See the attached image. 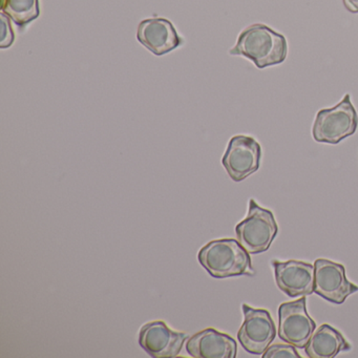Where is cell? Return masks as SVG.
<instances>
[{
	"instance_id": "3957f363",
	"label": "cell",
	"mask_w": 358,
	"mask_h": 358,
	"mask_svg": "<svg viewBox=\"0 0 358 358\" xmlns=\"http://www.w3.org/2000/svg\"><path fill=\"white\" fill-rule=\"evenodd\" d=\"M358 115L351 102L350 94H345L341 102L332 108H322L316 115L312 127L313 139L320 143L336 145L357 131Z\"/></svg>"
},
{
	"instance_id": "2e32d148",
	"label": "cell",
	"mask_w": 358,
	"mask_h": 358,
	"mask_svg": "<svg viewBox=\"0 0 358 358\" xmlns=\"http://www.w3.org/2000/svg\"><path fill=\"white\" fill-rule=\"evenodd\" d=\"M1 24H3V31H1V41H0V48L7 49L10 48L14 41V33L12 30L11 24H10L9 17L5 13H1Z\"/></svg>"
},
{
	"instance_id": "30bf717a",
	"label": "cell",
	"mask_w": 358,
	"mask_h": 358,
	"mask_svg": "<svg viewBox=\"0 0 358 358\" xmlns=\"http://www.w3.org/2000/svg\"><path fill=\"white\" fill-rule=\"evenodd\" d=\"M278 289L290 297L307 296L314 293V266L305 262L290 259L272 261Z\"/></svg>"
},
{
	"instance_id": "6da1fadb",
	"label": "cell",
	"mask_w": 358,
	"mask_h": 358,
	"mask_svg": "<svg viewBox=\"0 0 358 358\" xmlns=\"http://www.w3.org/2000/svg\"><path fill=\"white\" fill-rule=\"evenodd\" d=\"M229 53L248 58L257 69L263 70L286 60L288 43L284 35L278 34L265 24H255L241 33Z\"/></svg>"
},
{
	"instance_id": "4fadbf2b",
	"label": "cell",
	"mask_w": 358,
	"mask_h": 358,
	"mask_svg": "<svg viewBox=\"0 0 358 358\" xmlns=\"http://www.w3.org/2000/svg\"><path fill=\"white\" fill-rule=\"evenodd\" d=\"M310 358H333L341 352L351 350L343 335L328 324L316 329L305 348Z\"/></svg>"
},
{
	"instance_id": "9a60e30c",
	"label": "cell",
	"mask_w": 358,
	"mask_h": 358,
	"mask_svg": "<svg viewBox=\"0 0 358 358\" xmlns=\"http://www.w3.org/2000/svg\"><path fill=\"white\" fill-rule=\"evenodd\" d=\"M262 356L263 358H301L294 345L290 343L289 345L275 343V345H269Z\"/></svg>"
},
{
	"instance_id": "7a4b0ae2",
	"label": "cell",
	"mask_w": 358,
	"mask_h": 358,
	"mask_svg": "<svg viewBox=\"0 0 358 358\" xmlns=\"http://www.w3.org/2000/svg\"><path fill=\"white\" fill-rule=\"evenodd\" d=\"M199 263L215 278L255 275L250 253L234 238L211 241L200 249Z\"/></svg>"
},
{
	"instance_id": "8992f818",
	"label": "cell",
	"mask_w": 358,
	"mask_h": 358,
	"mask_svg": "<svg viewBox=\"0 0 358 358\" xmlns=\"http://www.w3.org/2000/svg\"><path fill=\"white\" fill-rule=\"evenodd\" d=\"M315 328V322L308 314L305 296L278 308V336L285 343L303 349Z\"/></svg>"
},
{
	"instance_id": "ba28073f",
	"label": "cell",
	"mask_w": 358,
	"mask_h": 358,
	"mask_svg": "<svg viewBox=\"0 0 358 358\" xmlns=\"http://www.w3.org/2000/svg\"><path fill=\"white\" fill-rule=\"evenodd\" d=\"M314 293L330 303L341 305L350 295L358 291V286L348 280L341 264L318 259L314 264Z\"/></svg>"
},
{
	"instance_id": "8fae6325",
	"label": "cell",
	"mask_w": 358,
	"mask_h": 358,
	"mask_svg": "<svg viewBox=\"0 0 358 358\" xmlns=\"http://www.w3.org/2000/svg\"><path fill=\"white\" fill-rule=\"evenodd\" d=\"M137 38L141 45L157 56L171 53L183 45L175 27L165 18H150L140 22Z\"/></svg>"
},
{
	"instance_id": "5bb4252c",
	"label": "cell",
	"mask_w": 358,
	"mask_h": 358,
	"mask_svg": "<svg viewBox=\"0 0 358 358\" xmlns=\"http://www.w3.org/2000/svg\"><path fill=\"white\" fill-rule=\"evenodd\" d=\"M1 10L18 27L24 28L38 18V0H1Z\"/></svg>"
},
{
	"instance_id": "7c38bea8",
	"label": "cell",
	"mask_w": 358,
	"mask_h": 358,
	"mask_svg": "<svg viewBox=\"0 0 358 358\" xmlns=\"http://www.w3.org/2000/svg\"><path fill=\"white\" fill-rule=\"evenodd\" d=\"M188 355L194 358H236V341L230 335L213 328L196 333L185 345Z\"/></svg>"
},
{
	"instance_id": "52a82bcc",
	"label": "cell",
	"mask_w": 358,
	"mask_h": 358,
	"mask_svg": "<svg viewBox=\"0 0 358 358\" xmlns=\"http://www.w3.org/2000/svg\"><path fill=\"white\" fill-rule=\"evenodd\" d=\"M262 148L255 138L238 135L230 139L222 164L234 182H241L259 171Z\"/></svg>"
},
{
	"instance_id": "5b68a950",
	"label": "cell",
	"mask_w": 358,
	"mask_h": 358,
	"mask_svg": "<svg viewBox=\"0 0 358 358\" xmlns=\"http://www.w3.org/2000/svg\"><path fill=\"white\" fill-rule=\"evenodd\" d=\"M244 322L238 332V339L245 351L253 355H263L275 339L276 328L269 311L242 306Z\"/></svg>"
},
{
	"instance_id": "9c48e42d",
	"label": "cell",
	"mask_w": 358,
	"mask_h": 358,
	"mask_svg": "<svg viewBox=\"0 0 358 358\" xmlns=\"http://www.w3.org/2000/svg\"><path fill=\"white\" fill-rule=\"evenodd\" d=\"M186 339L187 334L171 330L162 320L148 322L139 332L140 347L155 358L177 357Z\"/></svg>"
},
{
	"instance_id": "277c9868",
	"label": "cell",
	"mask_w": 358,
	"mask_h": 358,
	"mask_svg": "<svg viewBox=\"0 0 358 358\" xmlns=\"http://www.w3.org/2000/svg\"><path fill=\"white\" fill-rule=\"evenodd\" d=\"M278 231L273 213L259 206L253 199L249 201L246 217L236 226V238L250 255L266 252Z\"/></svg>"
},
{
	"instance_id": "e0dca14e",
	"label": "cell",
	"mask_w": 358,
	"mask_h": 358,
	"mask_svg": "<svg viewBox=\"0 0 358 358\" xmlns=\"http://www.w3.org/2000/svg\"><path fill=\"white\" fill-rule=\"evenodd\" d=\"M343 3L348 11L353 14L358 13V0H343Z\"/></svg>"
}]
</instances>
